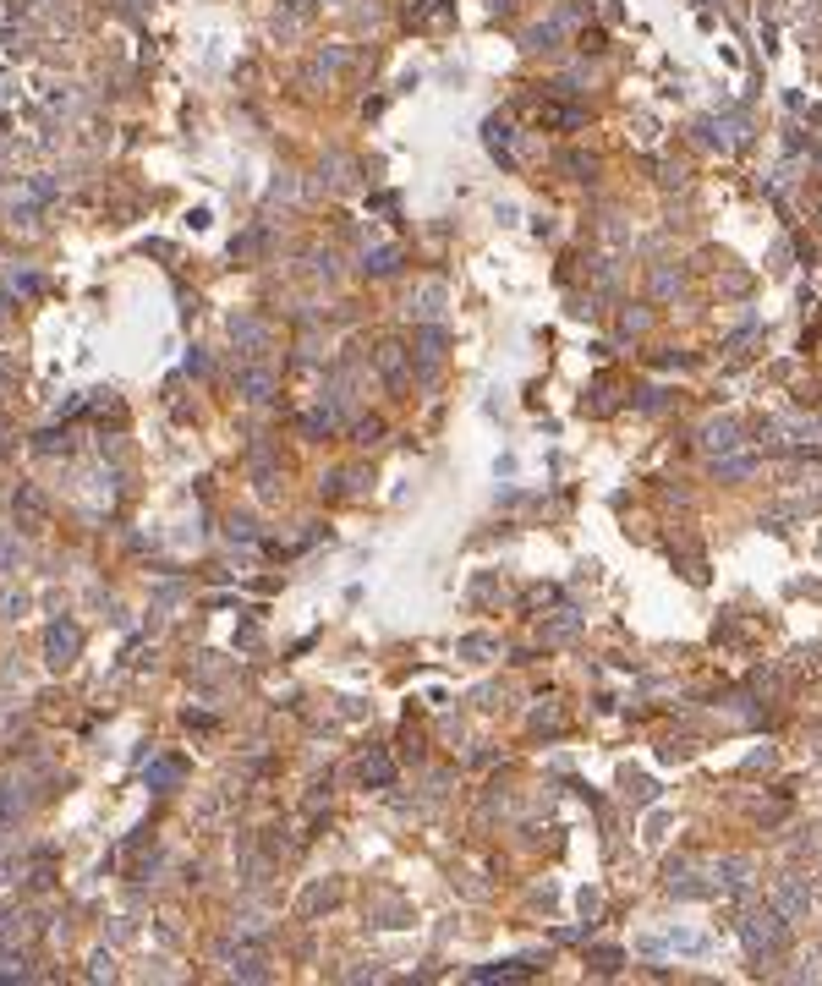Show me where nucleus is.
Listing matches in <instances>:
<instances>
[{
	"instance_id": "f257e3e1",
	"label": "nucleus",
	"mask_w": 822,
	"mask_h": 986,
	"mask_svg": "<svg viewBox=\"0 0 822 986\" xmlns=\"http://www.w3.org/2000/svg\"><path fill=\"white\" fill-rule=\"evenodd\" d=\"M50 652H55V663H72V652H77V630L67 625V630H50Z\"/></svg>"
},
{
	"instance_id": "f03ea898",
	"label": "nucleus",
	"mask_w": 822,
	"mask_h": 986,
	"mask_svg": "<svg viewBox=\"0 0 822 986\" xmlns=\"http://www.w3.org/2000/svg\"><path fill=\"white\" fill-rule=\"evenodd\" d=\"M241 390H247V400H269L274 384H269V373H247V378H241Z\"/></svg>"
}]
</instances>
